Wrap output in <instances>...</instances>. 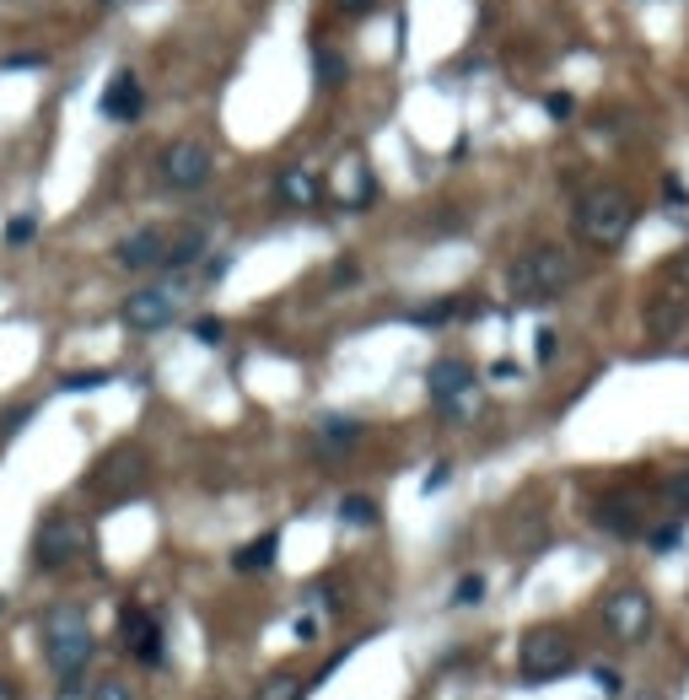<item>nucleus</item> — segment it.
Here are the masks:
<instances>
[{
	"mask_svg": "<svg viewBox=\"0 0 689 700\" xmlns=\"http://www.w3.org/2000/svg\"><path fill=\"white\" fill-rule=\"evenodd\" d=\"M108 382V372H70V378H60L65 393H87V388H103Z\"/></svg>",
	"mask_w": 689,
	"mask_h": 700,
	"instance_id": "nucleus-25",
	"label": "nucleus"
},
{
	"mask_svg": "<svg viewBox=\"0 0 689 700\" xmlns=\"http://www.w3.org/2000/svg\"><path fill=\"white\" fill-rule=\"evenodd\" d=\"M92 652H97V641H92L87 615L76 604H55L44 615V657H49V668L60 679H81V668L92 663Z\"/></svg>",
	"mask_w": 689,
	"mask_h": 700,
	"instance_id": "nucleus-3",
	"label": "nucleus"
},
{
	"mask_svg": "<svg viewBox=\"0 0 689 700\" xmlns=\"http://www.w3.org/2000/svg\"><path fill=\"white\" fill-rule=\"evenodd\" d=\"M87 700H135V696H129L125 679H103V685H92V696Z\"/></svg>",
	"mask_w": 689,
	"mask_h": 700,
	"instance_id": "nucleus-26",
	"label": "nucleus"
},
{
	"mask_svg": "<svg viewBox=\"0 0 689 700\" xmlns=\"http://www.w3.org/2000/svg\"><path fill=\"white\" fill-rule=\"evenodd\" d=\"M119 319H125V329H135V334H157V329H168V323L179 319V297H173L168 286H140V291L125 297Z\"/></svg>",
	"mask_w": 689,
	"mask_h": 700,
	"instance_id": "nucleus-9",
	"label": "nucleus"
},
{
	"mask_svg": "<svg viewBox=\"0 0 689 700\" xmlns=\"http://www.w3.org/2000/svg\"><path fill=\"white\" fill-rule=\"evenodd\" d=\"M576 663V641L561 626H533L523 646H517V674L528 685H544V679H561L565 668Z\"/></svg>",
	"mask_w": 689,
	"mask_h": 700,
	"instance_id": "nucleus-4",
	"label": "nucleus"
},
{
	"mask_svg": "<svg viewBox=\"0 0 689 700\" xmlns=\"http://www.w3.org/2000/svg\"><path fill=\"white\" fill-rule=\"evenodd\" d=\"M571 227H576V238H582L587 249L609 254V249L625 243L630 227H635V199H630L625 190H615V184H598V190H587L576 199Z\"/></svg>",
	"mask_w": 689,
	"mask_h": 700,
	"instance_id": "nucleus-1",
	"label": "nucleus"
},
{
	"mask_svg": "<svg viewBox=\"0 0 689 700\" xmlns=\"http://www.w3.org/2000/svg\"><path fill=\"white\" fill-rule=\"evenodd\" d=\"M334 5H340V11H372L377 0H334Z\"/></svg>",
	"mask_w": 689,
	"mask_h": 700,
	"instance_id": "nucleus-33",
	"label": "nucleus"
},
{
	"mask_svg": "<svg viewBox=\"0 0 689 700\" xmlns=\"http://www.w3.org/2000/svg\"><path fill=\"white\" fill-rule=\"evenodd\" d=\"M38 65H44V55H11L5 70H38Z\"/></svg>",
	"mask_w": 689,
	"mask_h": 700,
	"instance_id": "nucleus-30",
	"label": "nucleus"
},
{
	"mask_svg": "<svg viewBox=\"0 0 689 700\" xmlns=\"http://www.w3.org/2000/svg\"><path fill=\"white\" fill-rule=\"evenodd\" d=\"M679 280H685V286H689V254L679 259Z\"/></svg>",
	"mask_w": 689,
	"mask_h": 700,
	"instance_id": "nucleus-35",
	"label": "nucleus"
},
{
	"mask_svg": "<svg viewBox=\"0 0 689 700\" xmlns=\"http://www.w3.org/2000/svg\"><path fill=\"white\" fill-rule=\"evenodd\" d=\"M318 443L323 447H356L361 443V421H351V415H329V421L318 426Z\"/></svg>",
	"mask_w": 689,
	"mask_h": 700,
	"instance_id": "nucleus-19",
	"label": "nucleus"
},
{
	"mask_svg": "<svg viewBox=\"0 0 689 700\" xmlns=\"http://www.w3.org/2000/svg\"><path fill=\"white\" fill-rule=\"evenodd\" d=\"M103 119H114V125H135L140 119V108H146V92H140V76L135 70H119L114 81H108V92H103Z\"/></svg>",
	"mask_w": 689,
	"mask_h": 700,
	"instance_id": "nucleus-13",
	"label": "nucleus"
},
{
	"mask_svg": "<svg viewBox=\"0 0 689 700\" xmlns=\"http://www.w3.org/2000/svg\"><path fill=\"white\" fill-rule=\"evenodd\" d=\"M555 356V329H539V362Z\"/></svg>",
	"mask_w": 689,
	"mask_h": 700,
	"instance_id": "nucleus-31",
	"label": "nucleus"
},
{
	"mask_svg": "<svg viewBox=\"0 0 689 700\" xmlns=\"http://www.w3.org/2000/svg\"><path fill=\"white\" fill-rule=\"evenodd\" d=\"M199 254H205V232H199V227H188V232H179V238H168L162 269H188Z\"/></svg>",
	"mask_w": 689,
	"mask_h": 700,
	"instance_id": "nucleus-18",
	"label": "nucleus"
},
{
	"mask_svg": "<svg viewBox=\"0 0 689 700\" xmlns=\"http://www.w3.org/2000/svg\"><path fill=\"white\" fill-rule=\"evenodd\" d=\"M275 194H280V205H291V210H313L318 199H323V179H318L313 168H286V173L275 179Z\"/></svg>",
	"mask_w": 689,
	"mask_h": 700,
	"instance_id": "nucleus-14",
	"label": "nucleus"
},
{
	"mask_svg": "<svg viewBox=\"0 0 689 700\" xmlns=\"http://www.w3.org/2000/svg\"><path fill=\"white\" fill-rule=\"evenodd\" d=\"M663 491H668V502H674L679 512H689V469L668 474V485H663Z\"/></svg>",
	"mask_w": 689,
	"mask_h": 700,
	"instance_id": "nucleus-24",
	"label": "nucleus"
},
{
	"mask_svg": "<svg viewBox=\"0 0 689 700\" xmlns=\"http://www.w3.org/2000/svg\"><path fill=\"white\" fill-rule=\"evenodd\" d=\"M480 598H485V576H463V582H458V593H452V604H458V609H469V604H480Z\"/></svg>",
	"mask_w": 689,
	"mask_h": 700,
	"instance_id": "nucleus-23",
	"label": "nucleus"
},
{
	"mask_svg": "<svg viewBox=\"0 0 689 700\" xmlns=\"http://www.w3.org/2000/svg\"><path fill=\"white\" fill-rule=\"evenodd\" d=\"M162 254H168V232L162 227H140L114 249V264L119 269H162Z\"/></svg>",
	"mask_w": 689,
	"mask_h": 700,
	"instance_id": "nucleus-12",
	"label": "nucleus"
},
{
	"mask_svg": "<svg viewBox=\"0 0 689 700\" xmlns=\"http://www.w3.org/2000/svg\"><path fill=\"white\" fill-rule=\"evenodd\" d=\"M194 334H199L205 345H221V334H227V329H221V319H199V323H194Z\"/></svg>",
	"mask_w": 689,
	"mask_h": 700,
	"instance_id": "nucleus-29",
	"label": "nucleus"
},
{
	"mask_svg": "<svg viewBox=\"0 0 689 700\" xmlns=\"http://www.w3.org/2000/svg\"><path fill=\"white\" fill-rule=\"evenodd\" d=\"M506 280H512L517 302H550V297H561L565 286L576 280V259L565 254L561 243H533L528 254H517Z\"/></svg>",
	"mask_w": 689,
	"mask_h": 700,
	"instance_id": "nucleus-2",
	"label": "nucleus"
},
{
	"mask_svg": "<svg viewBox=\"0 0 689 700\" xmlns=\"http://www.w3.org/2000/svg\"><path fill=\"white\" fill-rule=\"evenodd\" d=\"M259 700H302V679L297 674H275L259 685Z\"/></svg>",
	"mask_w": 689,
	"mask_h": 700,
	"instance_id": "nucleus-20",
	"label": "nucleus"
},
{
	"mask_svg": "<svg viewBox=\"0 0 689 700\" xmlns=\"http://www.w3.org/2000/svg\"><path fill=\"white\" fill-rule=\"evenodd\" d=\"M593 523H598V528H609V533H620V539L641 533V523H635V507H630L625 496H609V502H598V507H593Z\"/></svg>",
	"mask_w": 689,
	"mask_h": 700,
	"instance_id": "nucleus-16",
	"label": "nucleus"
},
{
	"mask_svg": "<svg viewBox=\"0 0 689 700\" xmlns=\"http://www.w3.org/2000/svg\"><path fill=\"white\" fill-rule=\"evenodd\" d=\"M318 76H323V87H334V81H340V60H334V49H318Z\"/></svg>",
	"mask_w": 689,
	"mask_h": 700,
	"instance_id": "nucleus-28",
	"label": "nucleus"
},
{
	"mask_svg": "<svg viewBox=\"0 0 689 700\" xmlns=\"http://www.w3.org/2000/svg\"><path fill=\"white\" fill-rule=\"evenodd\" d=\"M0 700H22V696H16V685H11V679H0Z\"/></svg>",
	"mask_w": 689,
	"mask_h": 700,
	"instance_id": "nucleus-34",
	"label": "nucleus"
},
{
	"mask_svg": "<svg viewBox=\"0 0 689 700\" xmlns=\"http://www.w3.org/2000/svg\"><path fill=\"white\" fill-rule=\"evenodd\" d=\"M340 517H345V523H356V528H372L377 507L367 502V496H345V502H340Z\"/></svg>",
	"mask_w": 689,
	"mask_h": 700,
	"instance_id": "nucleus-21",
	"label": "nucleus"
},
{
	"mask_svg": "<svg viewBox=\"0 0 689 700\" xmlns=\"http://www.w3.org/2000/svg\"><path fill=\"white\" fill-rule=\"evenodd\" d=\"M275 550H280V533H259L253 544H243V550L232 555V566H238V572H269V566H275Z\"/></svg>",
	"mask_w": 689,
	"mask_h": 700,
	"instance_id": "nucleus-17",
	"label": "nucleus"
},
{
	"mask_svg": "<svg viewBox=\"0 0 689 700\" xmlns=\"http://www.w3.org/2000/svg\"><path fill=\"white\" fill-rule=\"evenodd\" d=\"M210 173H216V157H210L205 140H173V146H162V157H157V179L173 194L205 190Z\"/></svg>",
	"mask_w": 689,
	"mask_h": 700,
	"instance_id": "nucleus-5",
	"label": "nucleus"
},
{
	"mask_svg": "<svg viewBox=\"0 0 689 700\" xmlns=\"http://www.w3.org/2000/svg\"><path fill=\"white\" fill-rule=\"evenodd\" d=\"M652 626V598L641 587H620L604 598V631L615 641H641Z\"/></svg>",
	"mask_w": 689,
	"mask_h": 700,
	"instance_id": "nucleus-10",
	"label": "nucleus"
},
{
	"mask_svg": "<svg viewBox=\"0 0 689 700\" xmlns=\"http://www.w3.org/2000/svg\"><path fill=\"white\" fill-rule=\"evenodd\" d=\"M426 393H432V404L441 415H452V421L469 415V404H474V367L463 356H441L426 372Z\"/></svg>",
	"mask_w": 689,
	"mask_h": 700,
	"instance_id": "nucleus-6",
	"label": "nucleus"
},
{
	"mask_svg": "<svg viewBox=\"0 0 689 700\" xmlns=\"http://www.w3.org/2000/svg\"><path fill=\"white\" fill-rule=\"evenodd\" d=\"M81 544H87L81 523L65 517V512H55V517H44L38 533H33V561H38L44 572H60V566H70V561L81 555Z\"/></svg>",
	"mask_w": 689,
	"mask_h": 700,
	"instance_id": "nucleus-8",
	"label": "nucleus"
},
{
	"mask_svg": "<svg viewBox=\"0 0 689 700\" xmlns=\"http://www.w3.org/2000/svg\"><path fill=\"white\" fill-rule=\"evenodd\" d=\"M108 5H119V0H108Z\"/></svg>",
	"mask_w": 689,
	"mask_h": 700,
	"instance_id": "nucleus-36",
	"label": "nucleus"
},
{
	"mask_svg": "<svg viewBox=\"0 0 689 700\" xmlns=\"http://www.w3.org/2000/svg\"><path fill=\"white\" fill-rule=\"evenodd\" d=\"M593 685L604 690V700L620 696V674H615V668H593Z\"/></svg>",
	"mask_w": 689,
	"mask_h": 700,
	"instance_id": "nucleus-27",
	"label": "nucleus"
},
{
	"mask_svg": "<svg viewBox=\"0 0 689 700\" xmlns=\"http://www.w3.org/2000/svg\"><path fill=\"white\" fill-rule=\"evenodd\" d=\"M685 313H689V297H685V291H663V297L646 308V329H652L657 340H668V334L685 323Z\"/></svg>",
	"mask_w": 689,
	"mask_h": 700,
	"instance_id": "nucleus-15",
	"label": "nucleus"
},
{
	"mask_svg": "<svg viewBox=\"0 0 689 700\" xmlns=\"http://www.w3.org/2000/svg\"><path fill=\"white\" fill-rule=\"evenodd\" d=\"M119 636H125V646L146 663V668H157V663H162V626H157L140 604H129L125 615H119Z\"/></svg>",
	"mask_w": 689,
	"mask_h": 700,
	"instance_id": "nucleus-11",
	"label": "nucleus"
},
{
	"mask_svg": "<svg viewBox=\"0 0 689 700\" xmlns=\"http://www.w3.org/2000/svg\"><path fill=\"white\" fill-rule=\"evenodd\" d=\"M103 502H129V496H140L146 491V458L135 452V447H119V452H108L103 463H97V474L87 480Z\"/></svg>",
	"mask_w": 689,
	"mask_h": 700,
	"instance_id": "nucleus-7",
	"label": "nucleus"
},
{
	"mask_svg": "<svg viewBox=\"0 0 689 700\" xmlns=\"http://www.w3.org/2000/svg\"><path fill=\"white\" fill-rule=\"evenodd\" d=\"M33 238H38V216H11L5 221V249H22Z\"/></svg>",
	"mask_w": 689,
	"mask_h": 700,
	"instance_id": "nucleus-22",
	"label": "nucleus"
},
{
	"mask_svg": "<svg viewBox=\"0 0 689 700\" xmlns=\"http://www.w3.org/2000/svg\"><path fill=\"white\" fill-rule=\"evenodd\" d=\"M441 485H447V463H437V469L426 474V496H432V491H441Z\"/></svg>",
	"mask_w": 689,
	"mask_h": 700,
	"instance_id": "nucleus-32",
	"label": "nucleus"
}]
</instances>
